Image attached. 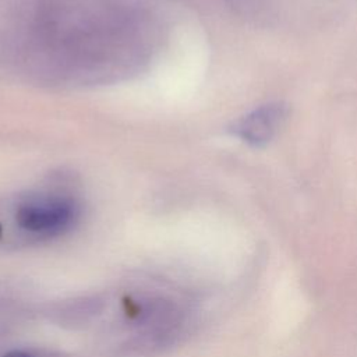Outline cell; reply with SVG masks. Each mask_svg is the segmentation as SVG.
<instances>
[{
  "label": "cell",
  "instance_id": "cell-1",
  "mask_svg": "<svg viewBox=\"0 0 357 357\" xmlns=\"http://www.w3.org/2000/svg\"><path fill=\"white\" fill-rule=\"evenodd\" d=\"M74 216V202L57 195L32 198L17 211V222L22 229L42 234L63 231L71 225Z\"/></svg>",
  "mask_w": 357,
  "mask_h": 357
},
{
  "label": "cell",
  "instance_id": "cell-2",
  "mask_svg": "<svg viewBox=\"0 0 357 357\" xmlns=\"http://www.w3.org/2000/svg\"><path fill=\"white\" fill-rule=\"evenodd\" d=\"M287 117V107L282 103L261 106L244 116L236 126L234 132L245 142L261 146L269 142Z\"/></svg>",
  "mask_w": 357,
  "mask_h": 357
},
{
  "label": "cell",
  "instance_id": "cell-3",
  "mask_svg": "<svg viewBox=\"0 0 357 357\" xmlns=\"http://www.w3.org/2000/svg\"><path fill=\"white\" fill-rule=\"evenodd\" d=\"M4 357H31V356L25 351H11V353L6 354Z\"/></svg>",
  "mask_w": 357,
  "mask_h": 357
}]
</instances>
